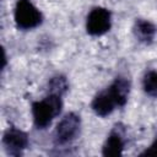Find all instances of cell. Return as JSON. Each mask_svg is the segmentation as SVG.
<instances>
[{"label":"cell","mask_w":157,"mask_h":157,"mask_svg":"<svg viewBox=\"0 0 157 157\" xmlns=\"http://www.w3.org/2000/svg\"><path fill=\"white\" fill-rule=\"evenodd\" d=\"M61 107H63V103H61L60 96L52 94V93L45 99L40 102H34L32 105V113H33L36 126L38 129L47 128L52 123V120L60 114Z\"/></svg>","instance_id":"6da1fadb"},{"label":"cell","mask_w":157,"mask_h":157,"mask_svg":"<svg viewBox=\"0 0 157 157\" xmlns=\"http://www.w3.org/2000/svg\"><path fill=\"white\" fill-rule=\"evenodd\" d=\"M129 88H130L129 81H126L123 77H118L110 85L109 91L112 92V94H113V97H114L118 107H123L126 103L128 96H129Z\"/></svg>","instance_id":"52a82bcc"},{"label":"cell","mask_w":157,"mask_h":157,"mask_svg":"<svg viewBox=\"0 0 157 157\" xmlns=\"http://www.w3.org/2000/svg\"><path fill=\"white\" fill-rule=\"evenodd\" d=\"M49 88H50V93L52 94H58V96H61L66 88H67V83H66V80L61 76L59 77H53L49 82Z\"/></svg>","instance_id":"8fae6325"},{"label":"cell","mask_w":157,"mask_h":157,"mask_svg":"<svg viewBox=\"0 0 157 157\" xmlns=\"http://www.w3.org/2000/svg\"><path fill=\"white\" fill-rule=\"evenodd\" d=\"M2 142H4V146L7 153L17 156V155H21V152L27 147L28 137L23 131L15 129V128H10L5 132Z\"/></svg>","instance_id":"5b68a950"},{"label":"cell","mask_w":157,"mask_h":157,"mask_svg":"<svg viewBox=\"0 0 157 157\" xmlns=\"http://www.w3.org/2000/svg\"><path fill=\"white\" fill-rule=\"evenodd\" d=\"M80 130V117L75 113L66 114L56 126L55 141L60 145L72 141Z\"/></svg>","instance_id":"3957f363"},{"label":"cell","mask_w":157,"mask_h":157,"mask_svg":"<svg viewBox=\"0 0 157 157\" xmlns=\"http://www.w3.org/2000/svg\"><path fill=\"white\" fill-rule=\"evenodd\" d=\"M155 26L145 20H139L135 25V34L136 37L145 43H150L155 36Z\"/></svg>","instance_id":"9c48e42d"},{"label":"cell","mask_w":157,"mask_h":157,"mask_svg":"<svg viewBox=\"0 0 157 157\" xmlns=\"http://www.w3.org/2000/svg\"><path fill=\"white\" fill-rule=\"evenodd\" d=\"M15 21L20 28L29 29L40 23L42 15L29 0H18L15 7Z\"/></svg>","instance_id":"7a4b0ae2"},{"label":"cell","mask_w":157,"mask_h":157,"mask_svg":"<svg viewBox=\"0 0 157 157\" xmlns=\"http://www.w3.org/2000/svg\"><path fill=\"white\" fill-rule=\"evenodd\" d=\"M124 148V142L121 136L118 132H112L104 146H103V155L104 156H120Z\"/></svg>","instance_id":"ba28073f"},{"label":"cell","mask_w":157,"mask_h":157,"mask_svg":"<svg viewBox=\"0 0 157 157\" xmlns=\"http://www.w3.org/2000/svg\"><path fill=\"white\" fill-rule=\"evenodd\" d=\"M115 105H117V102H115L112 92L109 91V88L101 92L99 94H97L92 102L93 110L96 112V114H98L101 117H105V115L110 114Z\"/></svg>","instance_id":"8992f818"},{"label":"cell","mask_w":157,"mask_h":157,"mask_svg":"<svg viewBox=\"0 0 157 157\" xmlns=\"http://www.w3.org/2000/svg\"><path fill=\"white\" fill-rule=\"evenodd\" d=\"M144 90L147 94L157 97V72L148 71L144 78Z\"/></svg>","instance_id":"30bf717a"},{"label":"cell","mask_w":157,"mask_h":157,"mask_svg":"<svg viewBox=\"0 0 157 157\" xmlns=\"http://www.w3.org/2000/svg\"><path fill=\"white\" fill-rule=\"evenodd\" d=\"M110 28V12L103 7L93 9L87 17V32L92 36H101Z\"/></svg>","instance_id":"277c9868"},{"label":"cell","mask_w":157,"mask_h":157,"mask_svg":"<svg viewBox=\"0 0 157 157\" xmlns=\"http://www.w3.org/2000/svg\"><path fill=\"white\" fill-rule=\"evenodd\" d=\"M141 156H153V157H157V140L147 150H145L141 153Z\"/></svg>","instance_id":"7c38bea8"}]
</instances>
